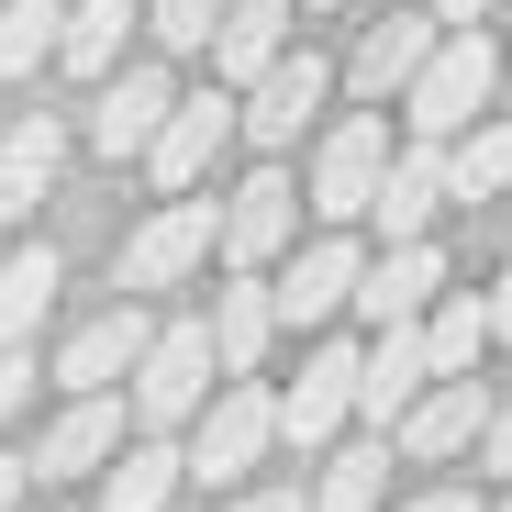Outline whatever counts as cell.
<instances>
[{"label": "cell", "instance_id": "8fae6325", "mask_svg": "<svg viewBox=\"0 0 512 512\" xmlns=\"http://www.w3.org/2000/svg\"><path fill=\"white\" fill-rule=\"evenodd\" d=\"M301 245V190L279 179V167H256V179L223 201V256L234 268H268V256H290Z\"/></svg>", "mask_w": 512, "mask_h": 512}, {"label": "cell", "instance_id": "30bf717a", "mask_svg": "<svg viewBox=\"0 0 512 512\" xmlns=\"http://www.w3.org/2000/svg\"><path fill=\"white\" fill-rule=\"evenodd\" d=\"M112 457H123V401H112V390H78V401L45 423V446H34L23 468H34V479H90V468H112Z\"/></svg>", "mask_w": 512, "mask_h": 512}, {"label": "cell", "instance_id": "9a60e30c", "mask_svg": "<svg viewBox=\"0 0 512 512\" xmlns=\"http://www.w3.org/2000/svg\"><path fill=\"white\" fill-rule=\"evenodd\" d=\"M435 290H446V245H435V234H412V245H390V256L357 268V312H368V323H412Z\"/></svg>", "mask_w": 512, "mask_h": 512}, {"label": "cell", "instance_id": "5bb4252c", "mask_svg": "<svg viewBox=\"0 0 512 512\" xmlns=\"http://www.w3.org/2000/svg\"><path fill=\"white\" fill-rule=\"evenodd\" d=\"M212 78L223 90H245V78H268L290 56V0H223V23H212Z\"/></svg>", "mask_w": 512, "mask_h": 512}, {"label": "cell", "instance_id": "1f68e13d", "mask_svg": "<svg viewBox=\"0 0 512 512\" xmlns=\"http://www.w3.org/2000/svg\"><path fill=\"white\" fill-rule=\"evenodd\" d=\"M435 23H446V34H479V23H490V0H435Z\"/></svg>", "mask_w": 512, "mask_h": 512}, {"label": "cell", "instance_id": "83f0119b", "mask_svg": "<svg viewBox=\"0 0 512 512\" xmlns=\"http://www.w3.org/2000/svg\"><path fill=\"white\" fill-rule=\"evenodd\" d=\"M56 34H67L56 0H12V12H0V78H34L56 56Z\"/></svg>", "mask_w": 512, "mask_h": 512}, {"label": "cell", "instance_id": "ac0fdd59", "mask_svg": "<svg viewBox=\"0 0 512 512\" xmlns=\"http://www.w3.org/2000/svg\"><path fill=\"white\" fill-rule=\"evenodd\" d=\"M435 201H446V145H412V156H390V167H379L368 223H379L390 245H412L423 223H435Z\"/></svg>", "mask_w": 512, "mask_h": 512}, {"label": "cell", "instance_id": "f546056e", "mask_svg": "<svg viewBox=\"0 0 512 512\" xmlns=\"http://www.w3.org/2000/svg\"><path fill=\"white\" fill-rule=\"evenodd\" d=\"M479 468L512 479V401H490V423H479Z\"/></svg>", "mask_w": 512, "mask_h": 512}, {"label": "cell", "instance_id": "7c38bea8", "mask_svg": "<svg viewBox=\"0 0 512 512\" xmlns=\"http://www.w3.org/2000/svg\"><path fill=\"white\" fill-rule=\"evenodd\" d=\"M435 34H446L435 12H401V0H390V23H368V45H357V67H346V78H357V101H379V112H390L412 78H423Z\"/></svg>", "mask_w": 512, "mask_h": 512}, {"label": "cell", "instance_id": "d6a6232c", "mask_svg": "<svg viewBox=\"0 0 512 512\" xmlns=\"http://www.w3.org/2000/svg\"><path fill=\"white\" fill-rule=\"evenodd\" d=\"M490 346H512V268H501V290H490Z\"/></svg>", "mask_w": 512, "mask_h": 512}, {"label": "cell", "instance_id": "4fadbf2b", "mask_svg": "<svg viewBox=\"0 0 512 512\" xmlns=\"http://www.w3.org/2000/svg\"><path fill=\"white\" fill-rule=\"evenodd\" d=\"M423 379H435V357H423V323H379V346L357 357V412L390 435V423L423 401Z\"/></svg>", "mask_w": 512, "mask_h": 512}, {"label": "cell", "instance_id": "74e56055", "mask_svg": "<svg viewBox=\"0 0 512 512\" xmlns=\"http://www.w3.org/2000/svg\"><path fill=\"white\" fill-rule=\"evenodd\" d=\"M501 512H512V490H501Z\"/></svg>", "mask_w": 512, "mask_h": 512}, {"label": "cell", "instance_id": "484cf974", "mask_svg": "<svg viewBox=\"0 0 512 512\" xmlns=\"http://www.w3.org/2000/svg\"><path fill=\"white\" fill-rule=\"evenodd\" d=\"M390 501V446H334L312 479V512H379Z\"/></svg>", "mask_w": 512, "mask_h": 512}, {"label": "cell", "instance_id": "4316f807", "mask_svg": "<svg viewBox=\"0 0 512 512\" xmlns=\"http://www.w3.org/2000/svg\"><path fill=\"white\" fill-rule=\"evenodd\" d=\"M45 301H56V245H23L12 268H0V346H23L45 323Z\"/></svg>", "mask_w": 512, "mask_h": 512}, {"label": "cell", "instance_id": "cb8c5ba5", "mask_svg": "<svg viewBox=\"0 0 512 512\" xmlns=\"http://www.w3.org/2000/svg\"><path fill=\"white\" fill-rule=\"evenodd\" d=\"M179 479H190V457L145 435V446H123V457H112V479H101V512H167V490H179Z\"/></svg>", "mask_w": 512, "mask_h": 512}, {"label": "cell", "instance_id": "603a6c76", "mask_svg": "<svg viewBox=\"0 0 512 512\" xmlns=\"http://www.w3.org/2000/svg\"><path fill=\"white\" fill-rule=\"evenodd\" d=\"M446 201H512V123H468L457 145H446Z\"/></svg>", "mask_w": 512, "mask_h": 512}, {"label": "cell", "instance_id": "d4e9b609", "mask_svg": "<svg viewBox=\"0 0 512 512\" xmlns=\"http://www.w3.org/2000/svg\"><path fill=\"white\" fill-rule=\"evenodd\" d=\"M145 23V0H78L67 12V34H56V56L78 67V78H112V56H123V34Z\"/></svg>", "mask_w": 512, "mask_h": 512}, {"label": "cell", "instance_id": "ffe728a7", "mask_svg": "<svg viewBox=\"0 0 512 512\" xmlns=\"http://www.w3.org/2000/svg\"><path fill=\"white\" fill-rule=\"evenodd\" d=\"M56 156H67V123H56V112H23V123H12V145H0V223H23V212L45 201Z\"/></svg>", "mask_w": 512, "mask_h": 512}, {"label": "cell", "instance_id": "6da1fadb", "mask_svg": "<svg viewBox=\"0 0 512 512\" xmlns=\"http://www.w3.org/2000/svg\"><path fill=\"white\" fill-rule=\"evenodd\" d=\"M490 90H501V56H490V23L479 34H435V56H423V78L401 90V123H412V145H457L479 112H490Z\"/></svg>", "mask_w": 512, "mask_h": 512}, {"label": "cell", "instance_id": "7402d4cb", "mask_svg": "<svg viewBox=\"0 0 512 512\" xmlns=\"http://www.w3.org/2000/svg\"><path fill=\"white\" fill-rule=\"evenodd\" d=\"M212 357L223 368H256L268 357V334H279V301H268V279H234V290H212Z\"/></svg>", "mask_w": 512, "mask_h": 512}, {"label": "cell", "instance_id": "44dd1931", "mask_svg": "<svg viewBox=\"0 0 512 512\" xmlns=\"http://www.w3.org/2000/svg\"><path fill=\"white\" fill-rule=\"evenodd\" d=\"M412 323H423V357H435V379H468L479 346H490V301H479V290H435Z\"/></svg>", "mask_w": 512, "mask_h": 512}, {"label": "cell", "instance_id": "d6986e66", "mask_svg": "<svg viewBox=\"0 0 512 512\" xmlns=\"http://www.w3.org/2000/svg\"><path fill=\"white\" fill-rule=\"evenodd\" d=\"M145 334H156V323H145L134 301H123V312H101V323H78V334H67V357H56V379H67V390H112V379H134Z\"/></svg>", "mask_w": 512, "mask_h": 512}, {"label": "cell", "instance_id": "d590c367", "mask_svg": "<svg viewBox=\"0 0 512 512\" xmlns=\"http://www.w3.org/2000/svg\"><path fill=\"white\" fill-rule=\"evenodd\" d=\"M23 479H34L23 457H0V512H12V501H23Z\"/></svg>", "mask_w": 512, "mask_h": 512}, {"label": "cell", "instance_id": "e0dca14e", "mask_svg": "<svg viewBox=\"0 0 512 512\" xmlns=\"http://www.w3.org/2000/svg\"><path fill=\"white\" fill-rule=\"evenodd\" d=\"M167 101H179V90H167L156 67L101 78V101H90V145H101V156H145V145H156V123H167Z\"/></svg>", "mask_w": 512, "mask_h": 512}, {"label": "cell", "instance_id": "e575fe53", "mask_svg": "<svg viewBox=\"0 0 512 512\" xmlns=\"http://www.w3.org/2000/svg\"><path fill=\"white\" fill-rule=\"evenodd\" d=\"M234 512H301V490H245Z\"/></svg>", "mask_w": 512, "mask_h": 512}, {"label": "cell", "instance_id": "7a4b0ae2", "mask_svg": "<svg viewBox=\"0 0 512 512\" xmlns=\"http://www.w3.org/2000/svg\"><path fill=\"white\" fill-rule=\"evenodd\" d=\"M212 323L190 312V323H156L145 334V357H134V423H145V435H179V423L212 401Z\"/></svg>", "mask_w": 512, "mask_h": 512}, {"label": "cell", "instance_id": "4dcf8cb0", "mask_svg": "<svg viewBox=\"0 0 512 512\" xmlns=\"http://www.w3.org/2000/svg\"><path fill=\"white\" fill-rule=\"evenodd\" d=\"M23 401H34V368H23V346H0V423H12Z\"/></svg>", "mask_w": 512, "mask_h": 512}, {"label": "cell", "instance_id": "836d02e7", "mask_svg": "<svg viewBox=\"0 0 512 512\" xmlns=\"http://www.w3.org/2000/svg\"><path fill=\"white\" fill-rule=\"evenodd\" d=\"M401 512H479L468 490H423V501H401Z\"/></svg>", "mask_w": 512, "mask_h": 512}, {"label": "cell", "instance_id": "277c9868", "mask_svg": "<svg viewBox=\"0 0 512 512\" xmlns=\"http://www.w3.org/2000/svg\"><path fill=\"white\" fill-rule=\"evenodd\" d=\"M268 446H279V401H268V390H212V401L190 412V479H201V490H234Z\"/></svg>", "mask_w": 512, "mask_h": 512}, {"label": "cell", "instance_id": "5b68a950", "mask_svg": "<svg viewBox=\"0 0 512 512\" xmlns=\"http://www.w3.org/2000/svg\"><path fill=\"white\" fill-rule=\"evenodd\" d=\"M212 245H223V201H190V190H179L156 223H134V245H123V290H179Z\"/></svg>", "mask_w": 512, "mask_h": 512}, {"label": "cell", "instance_id": "3957f363", "mask_svg": "<svg viewBox=\"0 0 512 512\" xmlns=\"http://www.w3.org/2000/svg\"><path fill=\"white\" fill-rule=\"evenodd\" d=\"M379 167H390V112L368 101V112H346L323 134V156H312V212L346 234V223H368V201H379Z\"/></svg>", "mask_w": 512, "mask_h": 512}, {"label": "cell", "instance_id": "f1b7e54d", "mask_svg": "<svg viewBox=\"0 0 512 512\" xmlns=\"http://www.w3.org/2000/svg\"><path fill=\"white\" fill-rule=\"evenodd\" d=\"M145 23H156V45H212V23H223V0H145Z\"/></svg>", "mask_w": 512, "mask_h": 512}, {"label": "cell", "instance_id": "8992f818", "mask_svg": "<svg viewBox=\"0 0 512 512\" xmlns=\"http://www.w3.org/2000/svg\"><path fill=\"white\" fill-rule=\"evenodd\" d=\"M323 90H334V67L301 45V56H279L268 78H245V90H234V134H256V145L279 156V145H301V123L323 112Z\"/></svg>", "mask_w": 512, "mask_h": 512}, {"label": "cell", "instance_id": "ba28073f", "mask_svg": "<svg viewBox=\"0 0 512 512\" xmlns=\"http://www.w3.org/2000/svg\"><path fill=\"white\" fill-rule=\"evenodd\" d=\"M357 268H368V245H357V234H312V245L290 256V268L268 279L279 323H334V312L357 301Z\"/></svg>", "mask_w": 512, "mask_h": 512}, {"label": "cell", "instance_id": "9c48e42d", "mask_svg": "<svg viewBox=\"0 0 512 512\" xmlns=\"http://www.w3.org/2000/svg\"><path fill=\"white\" fill-rule=\"evenodd\" d=\"M346 412H357V346H312L301 379L279 390V446H334Z\"/></svg>", "mask_w": 512, "mask_h": 512}, {"label": "cell", "instance_id": "8d00e7d4", "mask_svg": "<svg viewBox=\"0 0 512 512\" xmlns=\"http://www.w3.org/2000/svg\"><path fill=\"white\" fill-rule=\"evenodd\" d=\"M301 12H346V0H301Z\"/></svg>", "mask_w": 512, "mask_h": 512}, {"label": "cell", "instance_id": "52a82bcc", "mask_svg": "<svg viewBox=\"0 0 512 512\" xmlns=\"http://www.w3.org/2000/svg\"><path fill=\"white\" fill-rule=\"evenodd\" d=\"M223 145H234V90L212 78V90H190V101H167V123H156L145 167H156V190H201Z\"/></svg>", "mask_w": 512, "mask_h": 512}, {"label": "cell", "instance_id": "2e32d148", "mask_svg": "<svg viewBox=\"0 0 512 512\" xmlns=\"http://www.w3.org/2000/svg\"><path fill=\"white\" fill-rule=\"evenodd\" d=\"M479 423H490L479 379H423V401L390 423V446L401 457H457V446H479Z\"/></svg>", "mask_w": 512, "mask_h": 512}]
</instances>
